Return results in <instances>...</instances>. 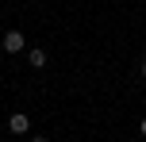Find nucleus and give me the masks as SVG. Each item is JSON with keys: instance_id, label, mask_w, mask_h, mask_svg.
<instances>
[{"instance_id": "f257e3e1", "label": "nucleus", "mask_w": 146, "mask_h": 142, "mask_svg": "<svg viewBox=\"0 0 146 142\" xmlns=\"http://www.w3.org/2000/svg\"><path fill=\"white\" fill-rule=\"evenodd\" d=\"M0 46H4L8 54H19V50H23V31H8V35H4V42H0Z\"/></svg>"}, {"instance_id": "f03ea898", "label": "nucleus", "mask_w": 146, "mask_h": 142, "mask_svg": "<svg viewBox=\"0 0 146 142\" xmlns=\"http://www.w3.org/2000/svg\"><path fill=\"white\" fill-rule=\"evenodd\" d=\"M8 127H12L15 135H27V131H31V119H27V115H23V112H15L12 119H8Z\"/></svg>"}, {"instance_id": "7ed1b4c3", "label": "nucleus", "mask_w": 146, "mask_h": 142, "mask_svg": "<svg viewBox=\"0 0 146 142\" xmlns=\"http://www.w3.org/2000/svg\"><path fill=\"white\" fill-rule=\"evenodd\" d=\"M27 61H31L35 69H42V65H46V50H31V54H27Z\"/></svg>"}, {"instance_id": "20e7f679", "label": "nucleus", "mask_w": 146, "mask_h": 142, "mask_svg": "<svg viewBox=\"0 0 146 142\" xmlns=\"http://www.w3.org/2000/svg\"><path fill=\"white\" fill-rule=\"evenodd\" d=\"M31 142H50V138H46V135H35V138H31Z\"/></svg>"}, {"instance_id": "39448f33", "label": "nucleus", "mask_w": 146, "mask_h": 142, "mask_svg": "<svg viewBox=\"0 0 146 142\" xmlns=\"http://www.w3.org/2000/svg\"><path fill=\"white\" fill-rule=\"evenodd\" d=\"M139 131H142V138H146V119H142V123H139Z\"/></svg>"}, {"instance_id": "423d86ee", "label": "nucleus", "mask_w": 146, "mask_h": 142, "mask_svg": "<svg viewBox=\"0 0 146 142\" xmlns=\"http://www.w3.org/2000/svg\"><path fill=\"white\" fill-rule=\"evenodd\" d=\"M142 77H146V58H142Z\"/></svg>"}]
</instances>
